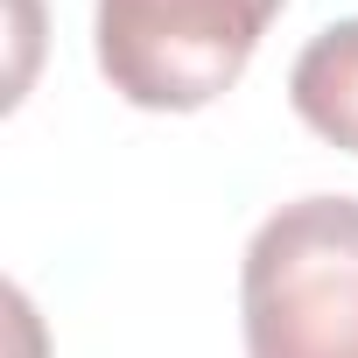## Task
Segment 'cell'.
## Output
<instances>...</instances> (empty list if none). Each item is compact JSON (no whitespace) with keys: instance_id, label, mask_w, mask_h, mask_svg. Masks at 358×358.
<instances>
[{"instance_id":"cell-2","label":"cell","mask_w":358,"mask_h":358,"mask_svg":"<svg viewBox=\"0 0 358 358\" xmlns=\"http://www.w3.org/2000/svg\"><path fill=\"white\" fill-rule=\"evenodd\" d=\"M288 0H99L92 50L106 85L141 113H197L225 99Z\"/></svg>"},{"instance_id":"cell-1","label":"cell","mask_w":358,"mask_h":358,"mask_svg":"<svg viewBox=\"0 0 358 358\" xmlns=\"http://www.w3.org/2000/svg\"><path fill=\"white\" fill-rule=\"evenodd\" d=\"M246 358H358V197H295L239 260Z\"/></svg>"},{"instance_id":"cell-3","label":"cell","mask_w":358,"mask_h":358,"mask_svg":"<svg viewBox=\"0 0 358 358\" xmlns=\"http://www.w3.org/2000/svg\"><path fill=\"white\" fill-rule=\"evenodd\" d=\"M288 106L316 141L358 155V15L309 36V50L288 71Z\"/></svg>"}]
</instances>
